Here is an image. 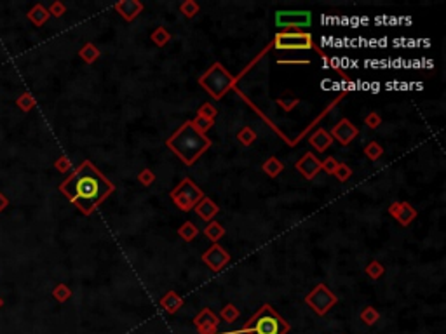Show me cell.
Segmentation results:
<instances>
[{
  "label": "cell",
  "instance_id": "6da1fadb",
  "mask_svg": "<svg viewBox=\"0 0 446 334\" xmlns=\"http://www.w3.org/2000/svg\"><path fill=\"white\" fill-rule=\"evenodd\" d=\"M114 190L115 186L89 160H84L75 172L59 185V192L86 216H89Z\"/></svg>",
  "mask_w": 446,
  "mask_h": 334
},
{
  "label": "cell",
  "instance_id": "7a4b0ae2",
  "mask_svg": "<svg viewBox=\"0 0 446 334\" xmlns=\"http://www.w3.org/2000/svg\"><path fill=\"white\" fill-rule=\"evenodd\" d=\"M166 146L169 148L173 153L178 159H181V162L187 164V166H192L196 164L201 155L211 146V140L204 134L197 132L194 129V125L190 120H187L181 127L176 131L169 140L166 141Z\"/></svg>",
  "mask_w": 446,
  "mask_h": 334
},
{
  "label": "cell",
  "instance_id": "3957f363",
  "mask_svg": "<svg viewBox=\"0 0 446 334\" xmlns=\"http://www.w3.org/2000/svg\"><path fill=\"white\" fill-rule=\"evenodd\" d=\"M288 331L289 324L265 303L239 331H228L223 334H288Z\"/></svg>",
  "mask_w": 446,
  "mask_h": 334
},
{
  "label": "cell",
  "instance_id": "277c9868",
  "mask_svg": "<svg viewBox=\"0 0 446 334\" xmlns=\"http://www.w3.org/2000/svg\"><path fill=\"white\" fill-rule=\"evenodd\" d=\"M199 84L215 101H218L233 87L236 79L228 73V70L222 63H215L206 73H202L201 79H199Z\"/></svg>",
  "mask_w": 446,
  "mask_h": 334
},
{
  "label": "cell",
  "instance_id": "5b68a950",
  "mask_svg": "<svg viewBox=\"0 0 446 334\" xmlns=\"http://www.w3.org/2000/svg\"><path fill=\"white\" fill-rule=\"evenodd\" d=\"M169 197L176 204L178 209H181L183 212H190L199 204V201L204 197V192L190 177H183L181 183H178L171 190Z\"/></svg>",
  "mask_w": 446,
  "mask_h": 334
},
{
  "label": "cell",
  "instance_id": "8992f818",
  "mask_svg": "<svg viewBox=\"0 0 446 334\" xmlns=\"http://www.w3.org/2000/svg\"><path fill=\"white\" fill-rule=\"evenodd\" d=\"M274 47L279 51L317 49L312 40V35L307 32H279L274 37Z\"/></svg>",
  "mask_w": 446,
  "mask_h": 334
},
{
  "label": "cell",
  "instance_id": "52a82bcc",
  "mask_svg": "<svg viewBox=\"0 0 446 334\" xmlns=\"http://www.w3.org/2000/svg\"><path fill=\"white\" fill-rule=\"evenodd\" d=\"M305 303H307V306L312 308L314 314L326 315L328 311L338 303V298H336L335 293H331V289L328 287L326 284H317L305 296Z\"/></svg>",
  "mask_w": 446,
  "mask_h": 334
},
{
  "label": "cell",
  "instance_id": "ba28073f",
  "mask_svg": "<svg viewBox=\"0 0 446 334\" xmlns=\"http://www.w3.org/2000/svg\"><path fill=\"white\" fill-rule=\"evenodd\" d=\"M275 25L283 32H298L302 28H309L312 25V12L310 11H277Z\"/></svg>",
  "mask_w": 446,
  "mask_h": 334
},
{
  "label": "cell",
  "instance_id": "9c48e42d",
  "mask_svg": "<svg viewBox=\"0 0 446 334\" xmlns=\"http://www.w3.org/2000/svg\"><path fill=\"white\" fill-rule=\"evenodd\" d=\"M202 263H204L209 270L218 273V272H222L228 263H230V254H228L222 246L213 244L209 249L204 251V254H202Z\"/></svg>",
  "mask_w": 446,
  "mask_h": 334
},
{
  "label": "cell",
  "instance_id": "30bf717a",
  "mask_svg": "<svg viewBox=\"0 0 446 334\" xmlns=\"http://www.w3.org/2000/svg\"><path fill=\"white\" fill-rule=\"evenodd\" d=\"M194 325L197 327L199 334H218L220 319L213 310L202 308V310L194 317Z\"/></svg>",
  "mask_w": 446,
  "mask_h": 334
},
{
  "label": "cell",
  "instance_id": "8fae6325",
  "mask_svg": "<svg viewBox=\"0 0 446 334\" xmlns=\"http://www.w3.org/2000/svg\"><path fill=\"white\" fill-rule=\"evenodd\" d=\"M357 134H359V129L356 127V125L350 122L349 119H342L338 124L333 125L330 136L333 138V140L338 141L342 146H347L356 140Z\"/></svg>",
  "mask_w": 446,
  "mask_h": 334
},
{
  "label": "cell",
  "instance_id": "7c38bea8",
  "mask_svg": "<svg viewBox=\"0 0 446 334\" xmlns=\"http://www.w3.org/2000/svg\"><path fill=\"white\" fill-rule=\"evenodd\" d=\"M389 214H391L392 218L401 225V227H410L411 221L417 218V209H415L410 202L396 201L389 206Z\"/></svg>",
  "mask_w": 446,
  "mask_h": 334
},
{
  "label": "cell",
  "instance_id": "4fadbf2b",
  "mask_svg": "<svg viewBox=\"0 0 446 334\" xmlns=\"http://www.w3.org/2000/svg\"><path fill=\"white\" fill-rule=\"evenodd\" d=\"M294 167H296V171L300 172L305 180H314V177L317 176V172L321 171V162H319L314 153L307 151V153H304L300 159H298V162L294 164Z\"/></svg>",
  "mask_w": 446,
  "mask_h": 334
},
{
  "label": "cell",
  "instance_id": "5bb4252c",
  "mask_svg": "<svg viewBox=\"0 0 446 334\" xmlns=\"http://www.w3.org/2000/svg\"><path fill=\"white\" fill-rule=\"evenodd\" d=\"M114 9L119 12L122 18L131 23L133 19H136L140 16V12L143 11V4L138 2V0H120L114 6Z\"/></svg>",
  "mask_w": 446,
  "mask_h": 334
},
{
  "label": "cell",
  "instance_id": "9a60e30c",
  "mask_svg": "<svg viewBox=\"0 0 446 334\" xmlns=\"http://www.w3.org/2000/svg\"><path fill=\"white\" fill-rule=\"evenodd\" d=\"M194 209H196V212L199 214V218L207 221V223H209V221H213L215 216L220 212V207L216 206V204L211 201L209 197H206V195L201 198V201H199V204L194 207Z\"/></svg>",
  "mask_w": 446,
  "mask_h": 334
},
{
  "label": "cell",
  "instance_id": "2e32d148",
  "mask_svg": "<svg viewBox=\"0 0 446 334\" xmlns=\"http://www.w3.org/2000/svg\"><path fill=\"white\" fill-rule=\"evenodd\" d=\"M309 143L310 145L314 146L315 150L317 151H326L328 148H330L331 146V143H333V138L330 136V132L326 131V129H323V127H319V129H315V131L310 134V138H309Z\"/></svg>",
  "mask_w": 446,
  "mask_h": 334
},
{
  "label": "cell",
  "instance_id": "e0dca14e",
  "mask_svg": "<svg viewBox=\"0 0 446 334\" xmlns=\"http://www.w3.org/2000/svg\"><path fill=\"white\" fill-rule=\"evenodd\" d=\"M159 305H161V308L166 311L167 315H175L176 311L183 306V299H181L175 291H167V294H164V296L161 298Z\"/></svg>",
  "mask_w": 446,
  "mask_h": 334
},
{
  "label": "cell",
  "instance_id": "ac0fdd59",
  "mask_svg": "<svg viewBox=\"0 0 446 334\" xmlns=\"http://www.w3.org/2000/svg\"><path fill=\"white\" fill-rule=\"evenodd\" d=\"M262 171L265 172L268 177H277L284 171V162L277 157H268L265 162L262 164Z\"/></svg>",
  "mask_w": 446,
  "mask_h": 334
},
{
  "label": "cell",
  "instance_id": "d6986e66",
  "mask_svg": "<svg viewBox=\"0 0 446 334\" xmlns=\"http://www.w3.org/2000/svg\"><path fill=\"white\" fill-rule=\"evenodd\" d=\"M28 19L32 21L35 27H42V25L49 19V11H47L42 4H35V6L28 11Z\"/></svg>",
  "mask_w": 446,
  "mask_h": 334
},
{
  "label": "cell",
  "instance_id": "ffe728a7",
  "mask_svg": "<svg viewBox=\"0 0 446 334\" xmlns=\"http://www.w3.org/2000/svg\"><path fill=\"white\" fill-rule=\"evenodd\" d=\"M202 233H204V235L209 238L211 242L218 244L220 238L225 235V228L218 223V221H209V223L206 225V228L202 230Z\"/></svg>",
  "mask_w": 446,
  "mask_h": 334
},
{
  "label": "cell",
  "instance_id": "44dd1931",
  "mask_svg": "<svg viewBox=\"0 0 446 334\" xmlns=\"http://www.w3.org/2000/svg\"><path fill=\"white\" fill-rule=\"evenodd\" d=\"M79 56L82 58V61H84V63L93 64L94 61H98V58H99V49L93 44V42H88V44H84V47H80Z\"/></svg>",
  "mask_w": 446,
  "mask_h": 334
},
{
  "label": "cell",
  "instance_id": "7402d4cb",
  "mask_svg": "<svg viewBox=\"0 0 446 334\" xmlns=\"http://www.w3.org/2000/svg\"><path fill=\"white\" fill-rule=\"evenodd\" d=\"M237 141L241 143L242 146H251L254 141H257V132H254L253 127H249V125H244V127H241L239 131H237L236 134Z\"/></svg>",
  "mask_w": 446,
  "mask_h": 334
},
{
  "label": "cell",
  "instance_id": "603a6c76",
  "mask_svg": "<svg viewBox=\"0 0 446 334\" xmlns=\"http://www.w3.org/2000/svg\"><path fill=\"white\" fill-rule=\"evenodd\" d=\"M178 235L183 238L185 242H192L194 238L199 235V228L192 223V221H185V223L178 228Z\"/></svg>",
  "mask_w": 446,
  "mask_h": 334
},
{
  "label": "cell",
  "instance_id": "cb8c5ba5",
  "mask_svg": "<svg viewBox=\"0 0 446 334\" xmlns=\"http://www.w3.org/2000/svg\"><path fill=\"white\" fill-rule=\"evenodd\" d=\"M239 317H241L239 308H237L236 305H232V303H228V305H225V306L222 308V311H220V319L225 320V322H228V324L236 322V320L239 319Z\"/></svg>",
  "mask_w": 446,
  "mask_h": 334
},
{
  "label": "cell",
  "instance_id": "d4e9b609",
  "mask_svg": "<svg viewBox=\"0 0 446 334\" xmlns=\"http://www.w3.org/2000/svg\"><path fill=\"white\" fill-rule=\"evenodd\" d=\"M150 38H152V42H154V44L157 46V47H164V46L167 44V42L171 40V33L167 32V30L164 28V27H157V28H155L154 32H152V35H150Z\"/></svg>",
  "mask_w": 446,
  "mask_h": 334
},
{
  "label": "cell",
  "instance_id": "484cf974",
  "mask_svg": "<svg viewBox=\"0 0 446 334\" xmlns=\"http://www.w3.org/2000/svg\"><path fill=\"white\" fill-rule=\"evenodd\" d=\"M363 151H365V155L368 157V160H371V162H376V160H378L384 155L382 145H380V143H376V141H370L365 146V150H363Z\"/></svg>",
  "mask_w": 446,
  "mask_h": 334
},
{
  "label": "cell",
  "instance_id": "4316f807",
  "mask_svg": "<svg viewBox=\"0 0 446 334\" xmlns=\"http://www.w3.org/2000/svg\"><path fill=\"white\" fill-rule=\"evenodd\" d=\"M365 273L368 277H370V279H373V280H378V279H382L384 277V273H385V266L380 261H376V259H373V261H371L370 264H366V268H365Z\"/></svg>",
  "mask_w": 446,
  "mask_h": 334
},
{
  "label": "cell",
  "instance_id": "83f0119b",
  "mask_svg": "<svg viewBox=\"0 0 446 334\" xmlns=\"http://www.w3.org/2000/svg\"><path fill=\"white\" fill-rule=\"evenodd\" d=\"M359 319H361L366 325H375L380 320V314L376 311V308L366 306V308H363V311L359 314Z\"/></svg>",
  "mask_w": 446,
  "mask_h": 334
},
{
  "label": "cell",
  "instance_id": "f1b7e54d",
  "mask_svg": "<svg viewBox=\"0 0 446 334\" xmlns=\"http://www.w3.org/2000/svg\"><path fill=\"white\" fill-rule=\"evenodd\" d=\"M199 9H201V7H199V4L194 2V0H185V2L180 4V12L187 19H192L194 16H197L199 14Z\"/></svg>",
  "mask_w": 446,
  "mask_h": 334
},
{
  "label": "cell",
  "instance_id": "f546056e",
  "mask_svg": "<svg viewBox=\"0 0 446 334\" xmlns=\"http://www.w3.org/2000/svg\"><path fill=\"white\" fill-rule=\"evenodd\" d=\"M16 105H18V108H21V112H25V114H27V112H30L33 106L37 105V101L30 93H25V94H21L18 99H16Z\"/></svg>",
  "mask_w": 446,
  "mask_h": 334
},
{
  "label": "cell",
  "instance_id": "4dcf8cb0",
  "mask_svg": "<svg viewBox=\"0 0 446 334\" xmlns=\"http://www.w3.org/2000/svg\"><path fill=\"white\" fill-rule=\"evenodd\" d=\"M216 115H218V110H216V106L211 105V103H202L197 110V117H204V119L213 120V122H215Z\"/></svg>",
  "mask_w": 446,
  "mask_h": 334
},
{
  "label": "cell",
  "instance_id": "1f68e13d",
  "mask_svg": "<svg viewBox=\"0 0 446 334\" xmlns=\"http://www.w3.org/2000/svg\"><path fill=\"white\" fill-rule=\"evenodd\" d=\"M53 296L58 299L59 303H65L67 299L72 298V289L68 287L67 284H58L56 287L53 289Z\"/></svg>",
  "mask_w": 446,
  "mask_h": 334
},
{
  "label": "cell",
  "instance_id": "d6a6232c",
  "mask_svg": "<svg viewBox=\"0 0 446 334\" xmlns=\"http://www.w3.org/2000/svg\"><path fill=\"white\" fill-rule=\"evenodd\" d=\"M190 122H192L194 129H196L197 132H201V134L207 132V131H209V129L215 125L213 120H207V119H204V117H196V119L190 120Z\"/></svg>",
  "mask_w": 446,
  "mask_h": 334
},
{
  "label": "cell",
  "instance_id": "836d02e7",
  "mask_svg": "<svg viewBox=\"0 0 446 334\" xmlns=\"http://www.w3.org/2000/svg\"><path fill=\"white\" fill-rule=\"evenodd\" d=\"M363 122H365V125H368V129L375 131V129H378L380 125H382V117L376 114V112H370V114L363 117Z\"/></svg>",
  "mask_w": 446,
  "mask_h": 334
},
{
  "label": "cell",
  "instance_id": "e575fe53",
  "mask_svg": "<svg viewBox=\"0 0 446 334\" xmlns=\"http://www.w3.org/2000/svg\"><path fill=\"white\" fill-rule=\"evenodd\" d=\"M336 177V180L340 181V183H345V181L350 180V176H352V169H350L347 164H338V167H336L335 174H333Z\"/></svg>",
  "mask_w": 446,
  "mask_h": 334
},
{
  "label": "cell",
  "instance_id": "d590c367",
  "mask_svg": "<svg viewBox=\"0 0 446 334\" xmlns=\"http://www.w3.org/2000/svg\"><path fill=\"white\" fill-rule=\"evenodd\" d=\"M138 181H140V183L143 185V186H150L155 181V174H154V171L152 169H148V167H145V169H141L140 172H138Z\"/></svg>",
  "mask_w": 446,
  "mask_h": 334
},
{
  "label": "cell",
  "instance_id": "8d00e7d4",
  "mask_svg": "<svg viewBox=\"0 0 446 334\" xmlns=\"http://www.w3.org/2000/svg\"><path fill=\"white\" fill-rule=\"evenodd\" d=\"M338 164L340 162L335 157H326L321 162V169L324 172H328L330 176H333V174H335V171H336V167H338Z\"/></svg>",
  "mask_w": 446,
  "mask_h": 334
},
{
  "label": "cell",
  "instance_id": "74e56055",
  "mask_svg": "<svg viewBox=\"0 0 446 334\" xmlns=\"http://www.w3.org/2000/svg\"><path fill=\"white\" fill-rule=\"evenodd\" d=\"M49 16H54V18H61V16L67 12V7H65L63 2H59V0H56V2H53L49 6Z\"/></svg>",
  "mask_w": 446,
  "mask_h": 334
},
{
  "label": "cell",
  "instance_id": "f35d334b",
  "mask_svg": "<svg viewBox=\"0 0 446 334\" xmlns=\"http://www.w3.org/2000/svg\"><path fill=\"white\" fill-rule=\"evenodd\" d=\"M298 103H300V99L298 98H289V99H286V98H281V99H277V105L279 106H283V110L284 112H291L294 106L298 105Z\"/></svg>",
  "mask_w": 446,
  "mask_h": 334
},
{
  "label": "cell",
  "instance_id": "ab89813d",
  "mask_svg": "<svg viewBox=\"0 0 446 334\" xmlns=\"http://www.w3.org/2000/svg\"><path fill=\"white\" fill-rule=\"evenodd\" d=\"M54 167L58 169L59 172H67L68 169L72 167V162H70V159H68L67 155H61V157H59V159L54 162Z\"/></svg>",
  "mask_w": 446,
  "mask_h": 334
},
{
  "label": "cell",
  "instance_id": "60d3db41",
  "mask_svg": "<svg viewBox=\"0 0 446 334\" xmlns=\"http://www.w3.org/2000/svg\"><path fill=\"white\" fill-rule=\"evenodd\" d=\"M7 206H9V198H7L2 192H0V212H2L4 209H7Z\"/></svg>",
  "mask_w": 446,
  "mask_h": 334
},
{
  "label": "cell",
  "instance_id": "b9f144b4",
  "mask_svg": "<svg viewBox=\"0 0 446 334\" xmlns=\"http://www.w3.org/2000/svg\"><path fill=\"white\" fill-rule=\"evenodd\" d=\"M2 305H4V301H2V298H0V306H2Z\"/></svg>",
  "mask_w": 446,
  "mask_h": 334
}]
</instances>
